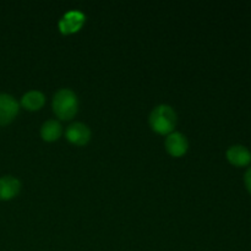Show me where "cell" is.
I'll return each instance as SVG.
<instances>
[{
    "instance_id": "1",
    "label": "cell",
    "mask_w": 251,
    "mask_h": 251,
    "mask_svg": "<svg viewBox=\"0 0 251 251\" xmlns=\"http://www.w3.org/2000/svg\"><path fill=\"white\" fill-rule=\"evenodd\" d=\"M176 124V114L173 108L167 104H161L152 110L150 115V125L156 132L169 135L173 132Z\"/></svg>"
},
{
    "instance_id": "2",
    "label": "cell",
    "mask_w": 251,
    "mask_h": 251,
    "mask_svg": "<svg viewBox=\"0 0 251 251\" xmlns=\"http://www.w3.org/2000/svg\"><path fill=\"white\" fill-rule=\"evenodd\" d=\"M78 100L75 93L68 88L58 91L54 96L53 109L56 117L63 120H69L74 118L77 112Z\"/></svg>"
},
{
    "instance_id": "3",
    "label": "cell",
    "mask_w": 251,
    "mask_h": 251,
    "mask_svg": "<svg viewBox=\"0 0 251 251\" xmlns=\"http://www.w3.org/2000/svg\"><path fill=\"white\" fill-rule=\"evenodd\" d=\"M19 113V103L12 96L0 93V126L11 123Z\"/></svg>"
},
{
    "instance_id": "4",
    "label": "cell",
    "mask_w": 251,
    "mask_h": 251,
    "mask_svg": "<svg viewBox=\"0 0 251 251\" xmlns=\"http://www.w3.org/2000/svg\"><path fill=\"white\" fill-rule=\"evenodd\" d=\"M166 149L168 151L169 154H172L173 157H180L183 154H185V152L188 151V140L180 132L173 131L167 136L166 142Z\"/></svg>"
},
{
    "instance_id": "5",
    "label": "cell",
    "mask_w": 251,
    "mask_h": 251,
    "mask_svg": "<svg viewBox=\"0 0 251 251\" xmlns=\"http://www.w3.org/2000/svg\"><path fill=\"white\" fill-rule=\"evenodd\" d=\"M66 139L74 145L83 146L91 139V131L87 125L82 123H74L66 129Z\"/></svg>"
},
{
    "instance_id": "6",
    "label": "cell",
    "mask_w": 251,
    "mask_h": 251,
    "mask_svg": "<svg viewBox=\"0 0 251 251\" xmlns=\"http://www.w3.org/2000/svg\"><path fill=\"white\" fill-rule=\"evenodd\" d=\"M227 159L233 166L245 167L251 162V152L243 145H234L228 149Z\"/></svg>"
},
{
    "instance_id": "7",
    "label": "cell",
    "mask_w": 251,
    "mask_h": 251,
    "mask_svg": "<svg viewBox=\"0 0 251 251\" xmlns=\"http://www.w3.org/2000/svg\"><path fill=\"white\" fill-rule=\"evenodd\" d=\"M21 189V183L14 176H1L0 178V200L7 201L14 199Z\"/></svg>"
},
{
    "instance_id": "8",
    "label": "cell",
    "mask_w": 251,
    "mask_h": 251,
    "mask_svg": "<svg viewBox=\"0 0 251 251\" xmlns=\"http://www.w3.org/2000/svg\"><path fill=\"white\" fill-rule=\"evenodd\" d=\"M83 20H85L83 14L78 11H70L61 19L59 26L63 33H73L78 31V28L82 26Z\"/></svg>"
},
{
    "instance_id": "9",
    "label": "cell",
    "mask_w": 251,
    "mask_h": 251,
    "mask_svg": "<svg viewBox=\"0 0 251 251\" xmlns=\"http://www.w3.org/2000/svg\"><path fill=\"white\" fill-rule=\"evenodd\" d=\"M61 131H63V129H61L60 123L56 122V120H48L42 125V139L47 142H53L60 137Z\"/></svg>"
},
{
    "instance_id": "10",
    "label": "cell",
    "mask_w": 251,
    "mask_h": 251,
    "mask_svg": "<svg viewBox=\"0 0 251 251\" xmlns=\"http://www.w3.org/2000/svg\"><path fill=\"white\" fill-rule=\"evenodd\" d=\"M44 95L39 91H29L25 93L21 100V104L27 110H38L44 104Z\"/></svg>"
},
{
    "instance_id": "11",
    "label": "cell",
    "mask_w": 251,
    "mask_h": 251,
    "mask_svg": "<svg viewBox=\"0 0 251 251\" xmlns=\"http://www.w3.org/2000/svg\"><path fill=\"white\" fill-rule=\"evenodd\" d=\"M244 181H245V186H247L248 191L251 194V167L247 171L244 176Z\"/></svg>"
}]
</instances>
